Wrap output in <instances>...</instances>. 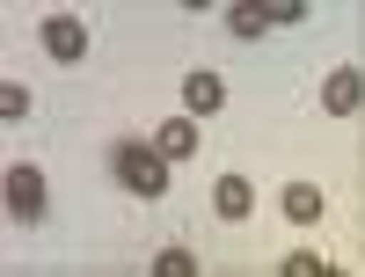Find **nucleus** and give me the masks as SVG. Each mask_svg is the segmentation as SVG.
Here are the masks:
<instances>
[{
    "instance_id": "f257e3e1",
    "label": "nucleus",
    "mask_w": 365,
    "mask_h": 277,
    "mask_svg": "<svg viewBox=\"0 0 365 277\" xmlns=\"http://www.w3.org/2000/svg\"><path fill=\"white\" fill-rule=\"evenodd\" d=\"M117 182H125L132 197H161L168 190V161L154 146H117Z\"/></svg>"
},
{
    "instance_id": "f03ea898",
    "label": "nucleus",
    "mask_w": 365,
    "mask_h": 277,
    "mask_svg": "<svg viewBox=\"0 0 365 277\" xmlns=\"http://www.w3.org/2000/svg\"><path fill=\"white\" fill-rule=\"evenodd\" d=\"M322 110H329V117H358V110H365V73H358V66H336V73L322 80Z\"/></svg>"
},
{
    "instance_id": "7ed1b4c3",
    "label": "nucleus",
    "mask_w": 365,
    "mask_h": 277,
    "mask_svg": "<svg viewBox=\"0 0 365 277\" xmlns=\"http://www.w3.org/2000/svg\"><path fill=\"white\" fill-rule=\"evenodd\" d=\"M8 211H15L22 226L44 219V175L37 168H8Z\"/></svg>"
},
{
    "instance_id": "20e7f679",
    "label": "nucleus",
    "mask_w": 365,
    "mask_h": 277,
    "mask_svg": "<svg viewBox=\"0 0 365 277\" xmlns=\"http://www.w3.org/2000/svg\"><path fill=\"white\" fill-rule=\"evenodd\" d=\"M44 51L58 58V66H81V51H88V29H81L73 15H51V22H44Z\"/></svg>"
},
{
    "instance_id": "39448f33",
    "label": "nucleus",
    "mask_w": 365,
    "mask_h": 277,
    "mask_svg": "<svg viewBox=\"0 0 365 277\" xmlns=\"http://www.w3.org/2000/svg\"><path fill=\"white\" fill-rule=\"evenodd\" d=\"M212 211H220V219H249L256 211V182L249 175H220L212 182Z\"/></svg>"
},
{
    "instance_id": "423d86ee",
    "label": "nucleus",
    "mask_w": 365,
    "mask_h": 277,
    "mask_svg": "<svg viewBox=\"0 0 365 277\" xmlns=\"http://www.w3.org/2000/svg\"><path fill=\"white\" fill-rule=\"evenodd\" d=\"M182 103H190V110H182V117H212V110L227 103V80L212 73V66H197L190 80H182Z\"/></svg>"
},
{
    "instance_id": "0eeeda50",
    "label": "nucleus",
    "mask_w": 365,
    "mask_h": 277,
    "mask_svg": "<svg viewBox=\"0 0 365 277\" xmlns=\"http://www.w3.org/2000/svg\"><path fill=\"white\" fill-rule=\"evenodd\" d=\"M154 153L161 161H197V117H168L154 132Z\"/></svg>"
},
{
    "instance_id": "6e6552de",
    "label": "nucleus",
    "mask_w": 365,
    "mask_h": 277,
    "mask_svg": "<svg viewBox=\"0 0 365 277\" xmlns=\"http://www.w3.org/2000/svg\"><path fill=\"white\" fill-rule=\"evenodd\" d=\"M285 219H299V226L322 219V190L314 182H285Z\"/></svg>"
},
{
    "instance_id": "1a4fd4ad",
    "label": "nucleus",
    "mask_w": 365,
    "mask_h": 277,
    "mask_svg": "<svg viewBox=\"0 0 365 277\" xmlns=\"http://www.w3.org/2000/svg\"><path fill=\"white\" fill-rule=\"evenodd\" d=\"M146 277H197V256H190V249H161Z\"/></svg>"
},
{
    "instance_id": "9d476101",
    "label": "nucleus",
    "mask_w": 365,
    "mask_h": 277,
    "mask_svg": "<svg viewBox=\"0 0 365 277\" xmlns=\"http://www.w3.org/2000/svg\"><path fill=\"white\" fill-rule=\"evenodd\" d=\"M227 29H234V37H263V29H270V8H227Z\"/></svg>"
},
{
    "instance_id": "9b49d317",
    "label": "nucleus",
    "mask_w": 365,
    "mask_h": 277,
    "mask_svg": "<svg viewBox=\"0 0 365 277\" xmlns=\"http://www.w3.org/2000/svg\"><path fill=\"white\" fill-rule=\"evenodd\" d=\"M0 117H8V125H22V117H29V88H22V80L0 88Z\"/></svg>"
},
{
    "instance_id": "f8f14e48",
    "label": "nucleus",
    "mask_w": 365,
    "mask_h": 277,
    "mask_svg": "<svg viewBox=\"0 0 365 277\" xmlns=\"http://www.w3.org/2000/svg\"><path fill=\"white\" fill-rule=\"evenodd\" d=\"M322 270H329V263H314L307 249H299V256H285V277H322Z\"/></svg>"
},
{
    "instance_id": "ddd939ff",
    "label": "nucleus",
    "mask_w": 365,
    "mask_h": 277,
    "mask_svg": "<svg viewBox=\"0 0 365 277\" xmlns=\"http://www.w3.org/2000/svg\"><path fill=\"white\" fill-rule=\"evenodd\" d=\"M322 277H344V270H322Z\"/></svg>"
}]
</instances>
